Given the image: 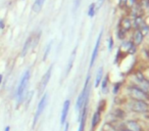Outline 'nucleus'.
I'll list each match as a JSON object with an SVG mask.
<instances>
[{"instance_id": "1", "label": "nucleus", "mask_w": 149, "mask_h": 131, "mask_svg": "<svg viewBox=\"0 0 149 131\" xmlns=\"http://www.w3.org/2000/svg\"><path fill=\"white\" fill-rule=\"evenodd\" d=\"M30 77H31V72L30 70L26 71L25 74L23 75L21 81H19V84L17 86V106L21 104V102L25 98V92H26L27 88H28L29 82H30Z\"/></svg>"}, {"instance_id": "2", "label": "nucleus", "mask_w": 149, "mask_h": 131, "mask_svg": "<svg viewBox=\"0 0 149 131\" xmlns=\"http://www.w3.org/2000/svg\"><path fill=\"white\" fill-rule=\"evenodd\" d=\"M89 82H90V75H88L83 90L80 93L79 97H78V100H77V102H76V110L79 111V112L82 110L85 102L88 100V96H89Z\"/></svg>"}, {"instance_id": "3", "label": "nucleus", "mask_w": 149, "mask_h": 131, "mask_svg": "<svg viewBox=\"0 0 149 131\" xmlns=\"http://www.w3.org/2000/svg\"><path fill=\"white\" fill-rule=\"evenodd\" d=\"M39 37H40V33H38V34H32L31 36L28 37V39H27L25 44H23V49H21V56H26L27 53L29 52V50L36 46L39 41Z\"/></svg>"}, {"instance_id": "4", "label": "nucleus", "mask_w": 149, "mask_h": 131, "mask_svg": "<svg viewBox=\"0 0 149 131\" xmlns=\"http://www.w3.org/2000/svg\"><path fill=\"white\" fill-rule=\"evenodd\" d=\"M47 100H48V94L45 93V94L42 95L40 102H39V104H38V107H37V111H36V113H35L34 121H33V128H34L35 125L37 124L40 116L43 114V112H44L45 108H46V106H47Z\"/></svg>"}, {"instance_id": "5", "label": "nucleus", "mask_w": 149, "mask_h": 131, "mask_svg": "<svg viewBox=\"0 0 149 131\" xmlns=\"http://www.w3.org/2000/svg\"><path fill=\"white\" fill-rule=\"evenodd\" d=\"M130 108L133 112L136 113H146L149 110L148 104L144 100H133L130 102Z\"/></svg>"}, {"instance_id": "6", "label": "nucleus", "mask_w": 149, "mask_h": 131, "mask_svg": "<svg viewBox=\"0 0 149 131\" xmlns=\"http://www.w3.org/2000/svg\"><path fill=\"white\" fill-rule=\"evenodd\" d=\"M129 93H130V95L133 97V100H144V102H146V100H148L147 94L142 89L139 88V87H136V86L130 87V88H129Z\"/></svg>"}, {"instance_id": "7", "label": "nucleus", "mask_w": 149, "mask_h": 131, "mask_svg": "<svg viewBox=\"0 0 149 131\" xmlns=\"http://www.w3.org/2000/svg\"><path fill=\"white\" fill-rule=\"evenodd\" d=\"M52 68H53V66H50V68L46 71V73L43 75L42 79H41L40 84H39V94H40V95L44 92L45 88H46V86L48 85V83H49V80H50V78H51Z\"/></svg>"}, {"instance_id": "8", "label": "nucleus", "mask_w": 149, "mask_h": 131, "mask_svg": "<svg viewBox=\"0 0 149 131\" xmlns=\"http://www.w3.org/2000/svg\"><path fill=\"white\" fill-rule=\"evenodd\" d=\"M125 128L129 131H143V128L137 121L128 120L125 122Z\"/></svg>"}, {"instance_id": "9", "label": "nucleus", "mask_w": 149, "mask_h": 131, "mask_svg": "<svg viewBox=\"0 0 149 131\" xmlns=\"http://www.w3.org/2000/svg\"><path fill=\"white\" fill-rule=\"evenodd\" d=\"M136 80H137V82H138V84L140 85L141 89H142L146 94L149 95V81H147L141 74L137 75Z\"/></svg>"}, {"instance_id": "10", "label": "nucleus", "mask_w": 149, "mask_h": 131, "mask_svg": "<svg viewBox=\"0 0 149 131\" xmlns=\"http://www.w3.org/2000/svg\"><path fill=\"white\" fill-rule=\"evenodd\" d=\"M101 111H102V105H100V106L98 107L97 111H96L95 113H94L93 117H92V122H91V128L92 130H94V129L97 127V125L99 124V122H100V119H101Z\"/></svg>"}, {"instance_id": "11", "label": "nucleus", "mask_w": 149, "mask_h": 131, "mask_svg": "<svg viewBox=\"0 0 149 131\" xmlns=\"http://www.w3.org/2000/svg\"><path fill=\"white\" fill-rule=\"evenodd\" d=\"M101 37H102V32H101L100 34H99V36H98V38H97V41H96V44H95V46H94L93 52H92V55H91V61H90V67H92V66L94 65L96 59H97L98 51H99V46H100Z\"/></svg>"}, {"instance_id": "12", "label": "nucleus", "mask_w": 149, "mask_h": 131, "mask_svg": "<svg viewBox=\"0 0 149 131\" xmlns=\"http://www.w3.org/2000/svg\"><path fill=\"white\" fill-rule=\"evenodd\" d=\"M70 100H66L64 102L61 111V117H60V124L61 125H63L66 123V118H68V111H70Z\"/></svg>"}, {"instance_id": "13", "label": "nucleus", "mask_w": 149, "mask_h": 131, "mask_svg": "<svg viewBox=\"0 0 149 131\" xmlns=\"http://www.w3.org/2000/svg\"><path fill=\"white\" fill-rule=\"evenodd\" d=\"M44 2H45V0H35V2L32 7V10L34 11L35 13H39L41 9H42L43 5H44Z\"/></svg>"}, {"instance_id": "14", "label": "nucleus", "mask_w": 149, "mask_h": 131, "mask_svg": "<svg viewBox=\"0 0 149 131\" xmlns=\"http://www.w3.org/2000/svg\"><path fill=\"white\" fill-rule=\"evenodd\" d=\"M143 38H144V36H143V34L141 33L140 30H137V31H135L134 33V44L135 45H139L141 42L143 41Z\"/></svg>"}, {"instance_id": "15", "label": "nucleus", "mask_w": 149, "mask_h": 131, "mask_svg": "<svg viewBox=\"0 0 149 131\" xmlns=\"http://www.w3.org/2000/svg\"><path fill=\"white\" fill-rule=\"evenodd\" d=\"M131 27H132V23H131V21L129 19L126 17V19H123V21H121V29H123L125 32L130 30Z\"/></svg>"}, {"instance_id": "16", "label": "nucleus", "mask_w": 149, "mask_h": 131, "mask_svg": "<svg viewBox=\"0 0 149 131\" xmlns=\"http://www.w3.org/2000/svg\"><path fill=\"white\" fill-rule=\"evenodd\" d=\"M74 57H76V49L72 51V55H70V59L68 61V69H66V75L70 73V71L72 70V63H74Z\"/></svg>"}, {"instance_id": "17", "label": "nucleus", "mask_w": 149, "mask_h": 131, "mask_svg": "<svg viewBox=\"0 0 149 131\" xmlns=\"http://www.w3.org/2000/svg\"><path fill=\"white\" fill-rule=\"evenodd\" d=\"M102 74H103V69L100 68L97 72V76H96V80H95V86L98 87L100 84L101 80H102Z\"/></svg>"}, {"instance_id": "18", "label": "nucleus", "mask_w": 149, "mask_h": 131, "mask_svg": "<svg viewBox=\"0 0 149 131\" xmlns=\"http://www.w3.org/2000/svg\"><path fill=\"white\" fill-rule=\"evenodd\" d=\"M96 13V4L95 3H92L91 5L89 6V10H88V15H89L90 17H94Z\"/></svg>"}, {"instance_id": "19", "label": "nucleus", "mask_w": 149, "mask_h": 131, "mask_svg": "<svg viewBox=\"0 0 149 131\" xmlns=\"http://www.w3.org/2000/svg\"><path fill=\"white\" fill-rule=\"evenodd\" d=\"M51 44H52V42L50 43V44H48L47 45V47H46V50H45V52H44V61L47 59V56H48V53H49V51L51 50Z\"/></svg>"}, {"instance_id": "20", "label": "nucleus", "mask_w": 149, "mask_h": 131, "mask_svg": "<svg viewBox=\"0 0 149 131\" xmlns=\"http://www.w3.org/2000/svg\"><path fill=\"white\" fill-rule=\"evenodd\" d=\"M107 83H108V80H107V77H105L104 80H103V82H102V91H103V92H105V91H106Z\"/></svg>"}, {"instance_id": "21", "label": "nucleus", "mask_w": 149, "mask_h": 131, "mask_svg": "<svg viewBox=\"0 0 149 131\" xmlns=\"http://www.w3.org/2000/svg\"><path fill=\"white\" fill-rule=\"evenodd\" d=\"M135 3H136V0H127V5H128L129 7H131V8L134 6Z\"/></svg>"}, {"instance_id": "22", "label": "nucleus", "mask_w": 149, "mask_h": 131, "mask_svg": "<svg viewBox=\"0 0 149 131\" xmlns=\"http://www.w3.org/2000/svg\"><path fill=\"white\" fill-rule=\"evenodd\" d=\"M112 45H113L112 38H109V41H108V49H109V50H111V49H112Z\"/></svg>"}, {"instance_id": "23", "label": "nucleus", "mask_w": 149, "mask_h": 131, "mask_svg": "<svg viewBox=\"0 0 149 131\" xmlns=\"http://www.w3.org/2000/svg\"><path fill=\"white\" fill-rule=\"evenodd\" d=\"M104 1H105V0H98V2H97V7H98V8H100L101 5L104 3Z\"/></svg>"}, {"instance_id": "24", "label": "nucleus", "mask_w": 149, "mask_h": 131, "mask_svg": "<svg viewBox=\"0 0 149 131\" xmlns=\"http://www.w3.org/2000/svg\"><path fill=\"white\" fill-rule=\"evenodd\" d=\"M4 28V24H3V21H0V29H3Z\"/></svg>"}, {"instance_id": "25", "label": "nucleus", "mask_w": 149, "mask_h": 131, "mask_svg": "<svg viewBox=\"0 0 149 131\" xmlns=\"http://www.w3.org/2000/svg\"><path fill=\"white\" fill-rule=\"evenodd\" d=\"M64 131H68V123L66 124V128H64Z\"/></svg>"}, {"instance_id": "26", "label": "nucleus", "mask_w": 149, "mask_h": 131, "mask_svg": "<svg viewBox=\"0 0 149 131\" xmlns=\"http://www.w3.org/2000/svg\"><path fill=\"white\" fill-rule=\"evenodd\" d=\"M4 131H10V127L6 126V127H5V129H4Z\"/></svg>"}, {"instance_id": "27", "label": "nucleus", "mask_w": 149, "mask_h": 131, "mask_svg": "<svg viewBox=\"0 0 149 131\" xmlns=\"http://www.w3.org/2000/svg\"><path fill=\"white\" fill-rule=\"evenodd\" d=\"M2 78H3V77H2V75L0 74V85H1V82H2Z\"/></svg>"}]
</instances>
